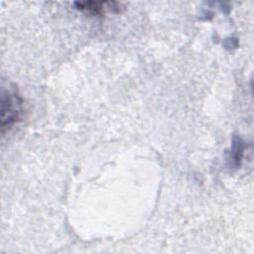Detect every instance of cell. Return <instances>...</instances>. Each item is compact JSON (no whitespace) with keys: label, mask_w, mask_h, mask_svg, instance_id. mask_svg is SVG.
Here are the masks:
<instances>
[{"label":"cell","mask_w":254,"mask_h":254,"mask_svg":"<svg viewBox=\"0 0 254 254\" xmlns=\"http://www.w3.org/2000/svg\"><path fill=\"white\" fill-rule=\"evenodd\" d=\"M23 100L15 89L2 90L1 96V128L2 132L6 128L14 125L22 112Z\"/></svg>","instance_id":"obj_1"},{"label":"cell","mask_w":254,"mask_h":254,"mask_svg":"<svg viewBox=\"0 0 254 254\" xmlns=\"http://www.w3.org/2000/svg\"><path fill=\"white\" fill-rule=\"evenodd\" d=\"M74 6L78 10L96 15H102L105 11H112L118 13L121 10V4L113 1H80L75 2Z\"/></svg>","instance_id":"obj_2"}]
</instances>
